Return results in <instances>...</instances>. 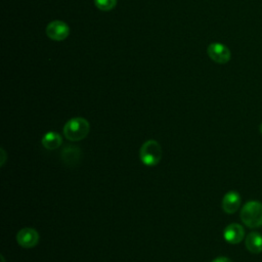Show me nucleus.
I'll return each mask as SVG.
<instances>
[{
  "mask_svg": "<svg viewBox=\"0 0 262 262\" xmlns=\"http://www.w3.org/2000/svg\"><path fill=\"white\" fill-rule=\"evenodd\" d=\"M241 220L250 228L262 226V203L258 201L246 203L241 210Z\"/></svg>",
  "mask_w": 262,
  "mask_h": 262,
  "instance_id": "2",
  "label": "nucleus"
},
{
  "mask_svg": "<svg viewBox=\"0 0 262 262\" xmlns=\"http://www.w3.org/2000/svg\"><path fill=\"white\" fill-rule=\"evenodd\" d=\"M70 34L69 26L62 20L50 21L46 27V35L53 41H62Z\"/></svg>",
  "mask_w": 262,
  "mask_h": 262,
  "instance_id": "5",
  "label": "nucleus"
},
{
  "mask_svg": "<svg viewBox=\"0 0 262 262\" xmlns=\"http://www.w3.org/2000/svg\"><path fill=\"white\" fill-rule=\"evenodd\" d=\"M16 242L25 249L34 248L39 243V233L34 228L25 227L16 233Z\"/></svg>",
  "mask_w": 262,
  "mask_h": 262,
  "instance_id": "6",
  "label": "nucleus"
},
{
  "mask_svg": "<svg viewBox=\"0 0 262 262\" xmlns=\"http://www.w3.org/2000/svg\"><path fill=\"white\" fill-rule=\"evenodd\" d=\"M90 131L89 122L81 117L70 119L63 126L62 133L70 141H80L84 139Z\"/></svg>",
  "mask_w": 262,
  "mask_h": 262,
  "instance_id": "1",
  "label": "nucleus"
},
{
  "mask_svg": "<svg viewBox=\"0 0 262 262\" xmlns=\"http://www.w3.org/2000/svg\"><path fill=\"white\" fill-rule=\"evenodd\" d=\"M259 130H260V133L262 134V123L260 124V127H259Z\"/></svg>",
  "mask_w": 262,
  "mask_h": 262,
  "instance_id": "15",
  "label": "nucleus"
},
{
  "mask_svg": "<svg viewBox=\"0 0 262 262\" xmlns=\"http://www.w3.org/2000/svg\"><path fill=\"white\" fill-rule=\"evenodd\" d=\"M242 198L239 193L235 190H230L226 192L222 199V209L227 214H233L237 211L241 206Z\"/></svg>",
  "mask_w": 262,
  "mask_h": 262,
  "instance_id": "8",
  "label": "nucleus"
},
{
  "mask_svg": "<svg viewBox=\"0 0 262 262\" xmlns=\"http://www.w3.org/2000/svg\"><path fill=\"white\" fill-rule=\"evenodd\" d=\"M223 237L229 244H239L245 237V229L238 223H230L224 228Z\"/></svg>",
  "mask_w": 262,
  "mask_h": 262,
  "instance_id": "7",
  "label": "nucleus"
},
{
  "mask_svg": "<svg viewBox=\"0 0 262 262\" xmlns=\"http://www.w3.org/2000/svg\"><path fill=\"white\" fill-rule=\"evenodd\" d=\"M163 156L162 147L157 140L149 139L142 143L139 149V159L147 167L157 166Z\"/></svg>",
  "mask_w": 262,
  "mask_h": 262,
  "instance_id": "3",
  "label": "nucleus"
},
{
  "mask_svg": "<svg viewBox=\"0 0 262 262\" xmlns=\"http://www.w3.org/2000/svg\"><path fill=\"white\" fill-rule=\"evenodd\" d=\"M246 248L253 254H259L262 252V235L256 231L250 232L246 236Z\"/></svg>",
  "mask_w": 262,
  "mask_h": 262,
  "instance_id": "10",
  "label": "nucleus"
},
{
  "mask_svg": "<svg viewBox=\"0 0 262 262\" xmlns=\"http://www.w3.org/2000/svg\"><path fill=\"white\" fill-rule=\"evenodd\" d=\"M1 261H2V262H5V260H4V258H3V256H1Z\"/></svg>",
  "mask_w": 262,
  "mask_h": 262,
  "instance_id": "16",
  "label": "nucleus"
},
{
  "mask_svg": "<svg viewBox=\"0 0 262 262\" xmlns=\"http://www.w3.org/2000/svg\"><path fill=\"white\" fill-rule=\"evenodd\" d=\"M41 143L46 149L53 150L61 145L62 138L57 132L49 131L44 134V136L41 139Z\"/></svg>",
  "mask_w": 262,
  "mask_h": 262,
  "instance_id": "11",
  "label": "nucleus"
},
{
  "mask_svg": "<svg viewBox=\"0 0 262 262\" xmlns=\"http://www.w3.org/2000/svg\"><path fill=\"white\" fill-rule=\"evenodd\" d=\"M0 154H1V166H3L4 165V163H5V159H6V154H5V151H4V149L3 148H1L0 149Z\"/></svg>",
  "mask_w": 262,
  "mask_h": 262,
  "instance_id": "14",
  "label": "nucleus"
},
{
  "mask_svg": "<svg viewBox=\"0 0 262 262\" xmlns=\"http://www.w3.org/2000/svg\"><path fill=\"white\" fill-rule=\"evenodd\" d=\"M212 262H232L228 257L225 256H219L217 258H215Z\"/></svg>",
  "mask_w": 262,
  "mask_h": 262,
  "instance_id": "13",
  "label": "nucleus"
},
{
  "mask_svg": "<svg viewBox=\"0 0 262 262\" xmlns=\"http://www.w3.org/2000/svg\"><path fill=\"white\" fill-rule=\"evenodd\" d=\"M81 149L75 145H67L62 148L60 157L62 162L69 167H75L80 163L81 160Z\"/></svg>",
  "mask_w": 262,
  "mask_h": 262,
  "instance_id": "9",
  "label": "nucleus"
},
{
  "mask_svg": "<svg viewBox=\"0 0 262 262\" xmlns=\"http://www.w3.org/2000/svg\"><path fill=\"white\" fill-rule=\"evenodd\" d=\"M95 6L102 11H110L117 5V0H94Z\"/></svg>",
  "mask_w": 262,
  "mask_h": 262,
  "instance_id": "12",
  "label": "nucleus"
},
{
  "mask_svg": "<svg viewBox=\"0 0 262 262\" xmlns=\"http://www.w3.org/2000/svg\"><path fill=\"white\" fill-rule=\"evenodd\" d=\"M207 53L209 57L220 64L226 63L231 58V52L227 46L222 43H211L207 48Z\"/></svg>",
  "mask_w": 262,
  "mask_h": 262,
  "instance_id": "4",
  "label": "nucleus"
}]
</instances>
